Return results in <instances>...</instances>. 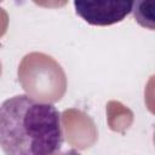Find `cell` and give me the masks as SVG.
<instances>
[{
    "instance_id": "obj_1",
    "label": "cell",
    "mask_w": 155,
    "mask_h": 155,
    "mask_svg": "<svg viewBox=\"0 0 155 155\" xmlns=\"http://www.w3.org/2000/svg\"><path fill=\"white\" fill-rule=\"evenodd\" d=\"M61 113L51 103L17 94L0 104V148L8 155H53L63 144Z\"/></svg>"
},
{
    "instance_id": "obj_2",
    "label": "cell",
    "mask_w": 155,
    "mask_h": 155,
    "mask_svg": "<svg viewBox=\"0 0 155 155\" xmlns=\"http://www.w3.org/2000/svg\"><path fill=\"white\" fill-rule=\"evenodd\" d=\"M78 16L91 25L107 27L124 21L133 7V0H74Z\"/></svg>"
},
{
    "instance_id": "obj_3",
    "label": "cell",
    "mask_w": 155,
    "mask_h": 155,
    "mask_svg": "<svg viewBox=\"0 0 155 155\" xmlns=\"http://www.w3.org/2000/svg\"><path fill=\"white\" fill-rule=\"evenodd\" d=\"M132 11L142 27L154 29V0H133Z\"/></svg>"
}]
</instances>
